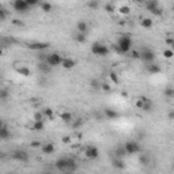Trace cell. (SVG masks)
<instances>
[{"label":"cell","mask_w":174,"mask_h":174,"mask_svg":"<svg viewBox=\"0 0 174 174\" xmlns=\"http://www.w3.org/2000/svg\"><path fill=\"white\" fill-rule=\"evenodd\" d=\"M61 120L64 122H71L72 121V114L68 113V112H64V113H61Z\"/></svg>","instance_id":"cell-31"},{"label":"cell","mask_w":174,"mask_h":174,"mask_svg":"<svg viewBox=\"0 0 174 174\" xmlns=\"http://www.w3.org/2000/svg\"><path fill=\"white\" fill-rule=\"evenodd\" d=\"M87 7L91 10H97L100 7V3L98 2H87Z\"/></svg>","instance_id":"cell-39"},{"label":"cell","mask_w":174,"mask_h":174,"mask_svg":"<svg viewBox=\"0 0 174 174\" xmlns=\"http://www.w3.org/2000/svg\"><path fill=\"white\" fill-rule=\"evenodd\" d=\"M33 120L34 121H44L45 120V116H44L42 112H36L33 116Z\"/></svg>","instance_id":"cell-32"},{"label":"cell","mask_w":174,"mask_h":174,"mask_svg":"<svg viewBox=\"0 0 174 174\" xmlns=\"http://www.w3.org/2000/svg\"><path fill=\"white\" fill-rule=\"evenodd\" d=\"M129 56H131L132 59H135V60H139V59H140V50L132 49L131 52H129Z\"/></svg>","instance_id":"cell-34"},{"label":"cell","mask_w":174,"mask_h":174,"mask_svg":"<svg viewBox=\"0 0 174 174\" xmlns=\"http://www.w3.org/2000/svg\"><path fill=\"white\" fill-rule=\"evenodd\" d=\"M7 97H8V93H7V90H6V88H2V91H0V98H2L3 101H6Z\"/></svg>","instance_id":"cell-41"},{"label":"cell","mask_w":174,"mask_h":174,"mask_svg":"<svg viewBox=\"0 0 174 174\" xmlns=\"http://www.w3.org/2000/svg\"><path fill=\"white\" fill-rule=\"evenodd\" d=\"M173 11H174V6H173Z\"/></svg>","instance_id":"cell-50"},{"label":"cell","mask_w":174,"mask_h":174,"mask_svg":"<svg viewBox=\"0 0 174 174\" xmlns=\"http://www.w3.org/2000/svg\"><path fill=\"white\" fill-rule=\"evenodd\" d=\"M147 71L150 74H159L161 72V67H159L158 64L152 63V64H148L147 66Z\"/></svg>","instance_id":"cell-21"},{"label":"cell","mask_w":174,"mask_h":174,"mask_svg":"<svg viewBox=\"0 0 174 174\" xmlns=\"http://www.w3.org/2000/svg\"><path fill=\"white\" fill-rule=\"evenodd\" d=\"M168 118H169V120H172V121H174V109H173V110H170L168 113Z\"/></svg>","instance_id":"cell-47"},{"label":"cell","mask_w":174,"mask_h":174,"mask_svg":"<svg viewBox=\"0 0 174 174\" xmlns=\"http://www.w3.org/2000/svg\"><path fill=\"white\" fill-rule=\"evenodd\" d=\"M109 78H110V80L113 82V84H116V86H117V84H120V79H118L117 74L113 72V71H112V72H109Z\"/></svg>","instance_id":"cell-30"},{"label":"cell","mask_w":174,"mask_h":174,"mask_svg":"<svg viewBox=\"0 0 174 174\" xmlns=\"http://www.w3.org/2000/svg\"><path fill=\"white\" fill-rule=\"evenodd\" d=\"M45 63H46L50 68L59 67V66H61V64H63V57H61L60 53L53 52V53H50V54H48V56H46Z\"/></svg>","instance_id":"cell-3"},{"label":"cell","mask_w":174,"mask_h":174,"mask_svg":"<svg viewBox=\"0 0 174 174\" xmlns=\"http://www.w3.org/2000/svg\"><path fill=\"white\" fill-rule=\"evenodd\" d=\"M41 10H42L44 12H50L52 11V8H53V6L50 4V3H46V2H44V3H41Z\"/></svg>","instance_id":"cell-28"},{"label":"cell","mask_w":174,"mask_h":174,"mask_svg":"<svg viewBox=\"0 0 174 174\" xmlns=\"http://www.w3.org/2000/svg\"><path fill=\"white\" fill-rule=\"evenodd\" d=\"M11 25L18 26V27H23V26H25V23H23L20 19H12V20H11Z\"/></svg>","instance_id":"cell-40"},{"label":"cell","mask_w":174,"mask_h":174,"mask_svg":"<svg viewBox=\"0 0 174 174\" xmlns=\"http://www.w3.org/2000/svg\"><path fill=\"white\" fill-rule=\"evenodd\" d=\"M11 6H12V8L15 10L16 12H27L30 10V7L29 4H27V2L26 0H15V2H12L11 3Z\"/></svg>","instance_id":"cell-7"},{"label":"cell","mask_w":174,"mask_h":174,"mask_svg":"<svg viewBox=\"0 0 174 174\" xmlns=\"http://www.w3.org/2000/svg\"><path fill=\"white\" fill-rule=\"evenodd\" d=\"M139 162H140V165H143V166H148L150 165V156L147 154H142L139 156Z\"/></svg>","instance_id":"cell-24"},{"label":"cell","mask_w":174,"mask_h":174,"mask_svg":"<svg viewBox=\"0 0 174 174\" xmlns=\"http://www.w3.org/2000/svg\"><path fill=\"white\" fill-rule=\"evenodd\" d=\"M163 57H165V59H173L174 57V52L172 49H163Z\"/></svg>","instance_id":"cell-33"},{"label":"cell","mask_w":174,"mask_h":174,"mask_svg":"<svg viewBox=\"0 0 174 174\" xmlns=\"http://www.w3.org/2000/svg\"><path fill=\"white\" fill-rule=\"evenodd\" d=\"M104 114L105 117L109 118V120H116V118L118 117V113L114 110V109H110V108H106L104 109Z\"/></svg>","instance_id":"cell-14"},{"label":"cell","mask_w":174,"mask_h":174,"mask_svg":"<svg viewBox=\"0 0 174 174\" xmlns=\"http://www.w3.org/2000/svg\"><path fill=\"white\" fill-rule=\"evenodd\" d=\"M84 156L87 159H90V161H94V159H97L100 156V150H98V147H95V146H87L84 148Z\"/></svg>","instance_id":"cell-8"},{"label":"cell","mask_w":174,"mask_h":174,"mask_svg":"<svg viewBox=\"0 0 174 174\" xmlns=\"http://www.w3.org/2000/svg\"><path fill=\"white\" fill-rule=\"evenodd\" d=\"M76 29H78V33H82V34H87V32H88L87 23L83 22V20H79L76 23Z\"/></svg>","instance_id":"cell-17"},{"label":"cell","mask_w":174,"mask_h":174,"mask_svg":"<svg viewBox=\"0 0 174 174\" xmlns=\"http://www.w3.org/2000/svg\"><path fill=\"white\" fill-rule=\"evenodd\" d=\"M54 166H56L57 170H60L63 173H74L78 168L76 162L71 158H59L54 162Z\"/></svg>","instance_id":"cell-1"},{"label":"cell","mask_w":174,"mask_h":174,"mask_svg":"<svg viewBox=\"0 0 174 174\" xmlns=\"http://www.w3.org/2000/svg\"><path fill=\"white\" fill-rule=\"evenodd\" d=\"M91 52H93V54H95V56L104 57V56H108L109 54V48L102 42H94L93 45H91Z\"/></svg>","instance_id":"cell-4"},{"label":"cell","mask_w":174,"mask_h":174,"mask_svg":"<svg viewBox=\"0 0 174 174\" xmlns=\"http://www.w3.org/2000/svg\"><path fill=\"white\" fill-rule=\"evenodd\" d=\"M74 38H75V41H76V42H79V44H84V42L87 41L86 34H82V33H76Z\"/></svg>","instance_id":"cell-23"},{"label":"cell","mask_w":174,"mask_h":174,"mask_svg":"<svg viewBox=\"0 0 174 174\" xmlns=\"http://www.w3.org/2000/svg\"><path fill=\"white\" fill-rule=\"evenodd\" d=\"M15 71H16V72H18L19 75L25 76V78H29L30 75H32V71H30L27 67H25V66H22V67H15Z\"/></svg>","instance_id":"cell-15"},{"label":"cell","mask_w":174,"mask_h":174,"mask_svg":"<svg viewBox=\"0 0 174 174\" xmlns=\"http://www.w3.org/2000/svg\"><path fill=\"white\" fill-rule=\"evenodd\" d=\"M66 174H74V173H66Z\"/></svg>","instance_id":"cell-49"},{"label":"cell","mask_w":174,"mask_h":174,"mask_svg":"<svg viewBox=\"0 0 174 174\" xmlns=\"http://www.w3.org/2000/svg\"><path fill=\"white\" fill-rule=\"evenodd\" d=\"M125 155H127V151H125L124 147L116 148V151H114V156H116V158H124Z\"/></svg>","instance_id":"cell-26"},{"label":"cell","mask_w":174,"mask_h":174,"mask_svg":"<svg viewBox=\"0 0 174 174\" xmlns=\"http://www.w3.org/2000/svg\"><path fill=\"white\" fill-rule=\"evenodd\" d=\"M163 95H165L166 98H169V100L174 98V87H166L165 90H163Z\"/></svg>","instance_id":"cell-25"},{"label":"cell","mask_w":174,"mask_h":174,"mask_svg":"<svg viewBox=\"0 0 174 174\" xmlns=\"http://www.w3.org/2000/svg\"><path fill=\"white\" fill-rule=\"evenodd\" d=\"M12 159H15L18 162H22V163H26L29 161V154H27L25 150H15L12 152Z\"/></svg>","instance_id":"cell-10"},{"label":"cell","mask_w":174,"mask_h":174,"mask_svg":"<svg viewBox=\"0 0 174 174\" xmlns=\"http://www.w3.org/2000/svg\"><path fill=\"white\" fill-rule=\"evenodd\" d=\"M61 142H63L64 144H70L71 143V136H64V138L61 139Z\"/></svg>","instance_id":"cell-46"},{"label":"cell","mask_w":174,"mask_h":174,"mask_svg":"<svg viewBox=\"0 0 174 174\" xmlns=\"http://www.w3.org/2000/svg\"><path fill=\"white\" fill-rule=\"evenodd\" d=\"M101 84L102 83H100L97 79H94V80H91V83H90V86L93 87V90H101Z\"/></svg>","instance_id":"cell-36"},{"label":"cell","mask_w":174,"mask_h":174,"mask_svg":"<svg viewBox=\"0 0 174 174\" xmlns=\"http://www.w3.org/2000/svg\"><path fill=\"white\" fill-rule=\"evenodd\" d=\"M44 128H45V124H44V121H34L33 125H32V129H33V131H42Z\"/></svg>","instance_id":"cell-22"},{"label":"cell","mask_w":174,"mask_h":174,"mask_svg":"<svg viewBox=\"0 0 174 174\" xmlns=\"http://www.w3.org/2000/svg\"><path fill=\"white\" fill-rule=\"evenodd\" d=\"M155 53H154V50H151V49H148V48H144V49H142L140 50V60H143L144 63H147V64H152L155 61Z\"/></svg>","instance_id":"cell-6"},{"label":"cell","mask_w":174,"mask_h":174,"mask_svg":"<svg viewBox=\"0 0 174 174\" xmlns=\"http://www.w3.org/2000/svg\"><path fill=\"white\" fill-rule=\"evenodd\" d=\"M41 150H42V152L45 155H50V154H53L54 152V150H56V147H54V144L53 143H44L42 144V147H41Z\"/></svg>","instance_id":"cell-12"},{"label":"cell","mask_w":174,"mask_h":174,"mask_svg":"<svg viewBox=\"0 0 174 174\" xmlns=\"http://www.w3.org/2000/svg\"><path fill=\"white\" fill-rule=\"evenodd\" d=\"M105 10H106L108 12H114L116 11V8H114L113 4H105Z\"/></svg>","instance_id":"cell-42"},{"label":"cell","mask_w":174,"mask_h":174,"mask_svg":"<svg viewBox=\"0 0 174 174\" xmlns=\"http://www.w3.org/2000/svg\"><path fill=\"white\" fill-rule=\"evenodd\" d=\"M76 66V61L74 59H71V57H66V59H63V64H61V67L64 68V70H72V68Z\"/></svg>","instance_id":"cell-13"},{"label":"cell","mask_w":174,"mask_h":174,"mask_svg":"<svg viewBox=\"0 0 174 174\" xmlns=\"http://www.w3.org/2000/svg\"><path fill=\"white\" fill-rule=\"evenodd\" d=\"M132 50V38L129 36H121L117 41V52L127 54Z\"/></svg>","instance_id":"cell-2"},{"label":"cell","mask_w":174,"mask_h":174,"mask_svg":"<svg viewBox=\"0 0 174 174\" xmlns=\"http://www.w3.org/2000/svg\"><path fill=\"white\" fill-rule=\"evenodd\" d=\"M26 2H27V4H29V7H36L40 4L38 0H26Z\"/></svg>","instance_id":"cell-43"},{"label":"cell","mask_w":174,"mask_h":174,"mask_svg":"<svg viewBox=\"0 0 174 174\" xmlns=\"http://www.w3.org/2000/svg\"><path fill=\"white\" fill-rule=\"evenodd\" d=\"M6 16H7V14H6V10L0 8V20H6Z\"/></svg>","instance_id":"cell-44"},{"label":"cell","mask_w":174,"mask_h":174,"mask_svg":"<svg viewBox=\"0 0 174 174\" xmlns=\"http://www.w3.org/2000/svg\"><path fill=\"white\" fill-rule=\"evenodd\" d=\"M80 125H82V121H75L74 124H72V127H74V128H79Z\"/></svg>","instance_id":"cell-48"},{"label":"cell","mask_w":174,"mask_h":174,"mask_svg":"<svg viewBox=\"0 0 174 174\" xmlns=\"http://www.w3.org/2000/svg\"><path fill=\"white\" fill-rule=\"evenodd\" d=\"M140 25H142V27H144V29H151V27L154 26V22H152L151 18H142Z\"/></svg>","instance_id":"cell-19"},{"label":"cell","mask_w":174,"mask_h":174,"mask_svg":"<svg viewBox=\"0 0 174 174\" xmlns=\"http://www.w3.org/2000/svg\"><path fill=\"white\" fill-rule=\"evenodd\" d=\"M117 12L121 14V15H129V14H131V7L127 4H121V6H118Z\"/></svg>","instance_id":"cell-20"},{"label":"cell","mask_w":174,"mask_h":174,"mask_svg":"<svg viewBox=\"0 0 174 174\" xmlns=\"http://www.w3.org/2000/svg\"><path fill=\"white\" fill-rule=\"evenodd\" d=\"M10 138V131L8 128L6 127V124H2V127H0V139L2 140H6V139Z\"/></svg>","instance_id":"cell-18"},{"label":"cell","mask_w":174,"mask_h":174,"mask_svg":"<svg viewBox=\"0 0 174 174\" xmlns=\"http://www.w3.org/2000/svg\"><path fill=\"white\" fill-rule=\"evenodd\" d=\"M146 8H147L148 11L151 12L152 15H155V16H161L162 14H163V12H162V10L159 8V3H158V2H155V0L146 3Z\"/></svg>","instance_id":"cell-9"},{"label":"cell","mask_w":174,"mask_h":174,"mask_svg":"<svg viewBox=\"0 0 174 174\" xmlns=\"http://www.w3.org/2000/svg\"><path fill=\"white\" fill-rule=\"evenodd\" d=\"M112 165H113V168H116V169H120V170H122L125 168V162H124V159L122 158H113V161H112Z\"/></svg>","instance_id":"cell-16"},{"label":"cell","mask_w":174,"mask_h":174,"mask_svg":"<svg viewBox=\"0 0 174 174\" xmlns=\"http://www.w3.org/2000/svg\"><path fill=\"white\" fill-rule=\"evenodd\" d=\"M135 106L138 109H140V110H143V109H144V102H143L140 98H138V100L135 101Z\"/></svg>","instance_id":"cell-38"},{"label":"cell","mask_w":174,"mask_h":174,"mask_svg":"<svg viewBox=\"0 0 174 174\" xmlns=\"http://www.w3.org/2000/svg\"><path fill=\"white\" fill-rule=\"evenodd\" d=\"M30 146H32L33 148H37V147H42V144H41V143H40L38 140H34V142H32V144H30Z\"/></svg>","instance_id":"cell-45"},{"label":"cell","mask_w":174,"mask_h":174,"mask_svg":"<svg viewBox=\"0 0 174 174\" xmlns=\"http://www.w3.org/2000/svg\"><path fill=\"white\" fill-rule=\"evenodd\" d=\"M101 90L105 91V93H110V91H112V87H110V84H109V83H102V84H101Z\"/></svg>","instance_id":"cell-37"},{"label":"cell","mask_w":174,"mask_h":174,"mask_svg":"<svg viewBox=\"0 0 174 174\" xmlns=\"http://www.w3.org/2000/svg\"><path fill=\"white\" fill-rule=\"evenodd\" d=\"M38 70L41 71V72H44V74H48V72L50 71V67L48 66L45 61H44V63H40V64H38Z\"/></svg>","instance_id":"cell-29"},{"label":"cell","mask_w":174,"mask_h":174,"mask_svg":"<svg viewBox=\"0 0 174 174\" xmlns=\"http://www.w3.org/2000/svg\"><path fill=\"white\" fill-rule=\"evenodd\" d=\"M124 148H125V151H127V154L128 155H135V154H138V152H140V144H139L136 140H129L127 142L124 144Z\"/></svg>","instance_id":"cell-5"},{"label":"cell","mask_w":174,"mask_h":174,"mask_svg":"<svg viewBox=\"0 0 174 174\" xmlns=\"http://www.w3.org/2000/svg\"><path fill=\"white\" fill-rule=\"evenodd\" d=\"M165 44L169 46V49H172L174 52V38H172V37H168V38L165 40Z\"/></svg>","instance_id":"cell-35"},{"label":"cell","mask_w":174,"mask_h":174,"mask_svg":"<svg viewBox=\"0 0 174 174\" xmlns=\"http://www.w3.org/2000/svg\"><path fill=\"white\" fill-rule=\"evenodd\" d=\"M26 46L29 49H33V50H44V49H48L50 46V44L48 42H29L26 44Z\"/></svg>","instance_id":"cell-11"},{"label":"cell","mask_w":174,"mask_h":174,"mask_svg":"<svg viewBox=\"0 0 174 174\" xmlns=\"http://www.w3.org/2000/svg\"><path fill=\"white\" fill-rule=\"evenodd\" d=\"M41 112L44 113V116H45V118H49V120H52V118H53V110H52L50 108H44Z\"/></svg>","instance_id":"cell-27"}]
</instances>
